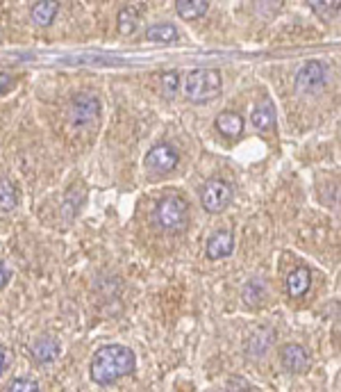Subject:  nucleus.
I'll list each match as a JSON object with an SVG mask.
<instances>
[{
    "instance_id": "nucleus-1",
    "label": "nucleus",
    "mask_w": 341,
    "mask_h": 392,
    "mask_svg": "<svg viewBox=\"0 0 341 392\" xmlns=\"http://www.w3.org/2000/svg\"><path fill=\"white\" fill-rule=\"evenodd\" d=\"M137 367V356L130 347L123 344H105L91 361V378L98 386H110L119 378L132 374Z\"/></svg>"
},
{
    "instance_id": "nucleus-2",
    "label": "nucleus",
    "mask_w": 341,
    "mask_h": 392,
    "mask_svg": "<svg viewBox=\"0 0 341 392\" xmlns=\"http://www.w3.org/2000/svg\"><path fill=\"white\" fill-rule=\"evenodd\" d=\"M184 96L192 103H209L223 91V76L216 68H194L187 73L184 83Z\"/></svg>"
},
{
    "instance_id": "nucleus-3",
    "label": "nucleus",
    "mask_w": 341,
    "mask_h": 392,
    "mask_svg": "<svg viewBox=\"0 0 341 392\" xmlns=\"http://www.w3.org/2000/svg\"><path fill=\"white\" fill-rule=\"evenodd\" d=\"M157 222L169 233H182L189 224V205L182 196H167L157 205Z\"/></svg>"
},
{
    "instance_id": "nucleus-4",
    "label": "nucleus",
    "mask_w": 341,
    "mask_h": 392,
    "mask_svg": "<svg viewBox=\"0 0 341 392\" xmlns=\"http://www.w3.org/2000/svg\"><path fill=\"white\" fill-rule=\"evenodd\" d=\"M201 203H203V207L207 212L219 215L232 203V187L228 185L226 180L211 178V180L205 182L203 190H201Z\"/></svg>"
},
{
    "instance_id": "nucleus-5",
    "label": "nucleus",
    "mask_w": 341,
    "mask_h": 392,
    "mask_svg": "<svg viewBox=\"0 0 341 392\" xmlns=\"http://www.w3.org/2000/svg\"><path fill=\"white\" fill-rule=\"evenodd\" d=\"M330 76V66L325 62H308L300 66V71L296 73V89L300 94H314L319 91Z\"/></svg>"
},
{
    "instance_id": "nucleus-6",
    "label": "nucleus",
    "mask_w": 341,
    "mask_h": 392,
    "mask_svg": "<svg viewBox=\"0 0 341 392\" xmlns=\"http://www.w3.org/2000/svg\"><path fill=\"white\" fill-rule=\"evenodd\" d=\"M98 114H100V100L93 94H78L70 100L68 119L73 125H78V128L93 123L98 119Z\"/></svg>"
},
{
    "instance_id": "nucleus-7",
    "label": "nucleus",
    "mask_w": 341,
    "mask_h": 392,
    "mask_svg": "<svg viewBox=\"0 0 341 392\" xmlns=\"http://www.w3.org/2000/svg\"><path fill=\"white\" fill-rule=\"evenodd\" d=\"M178 163H180V153L175 151L173 146L157 144L148 151L144 165H146V169L150 171V174H169V171H173L175 167H178Z\"/></svg>"
},
{
    "instance_id": "nucleus-8",
    "label": "nucleus",
    "mask_w": 341,
    "mask_h": 392,
    "mask_svg": "<svg viewBox=\"0 0 341 392\" xmlns=\"http://www.w3.org/2000/svg\"><path fill=\"white\" fill-rule=\"evenodd\" d=\"M282 367L291 374H303L310 370V354L300 344H285L280 351Z\"/></svg>"
},
{
    "instance_id": "nucleus-9",
    "label": "nucleus",
    "mask_w": 341,
    "mask_h": 392,
    "mask_svg": "<svg viewBox=\"0 0 341 392\" xmlns=\"http://www.w3.org/2000/svg\"><path fill=\"white\" fill-rule=\"evenodd\" d=\"M232 251H234L232 230H216V233L207 239L205 253H207L209 260H223V258L232 256Z\"/></svg>"
},
{
    "instance_id": "nucleus-10",
    "label": "nucleus",
    "mask_w": 341,
    "mask_h": 392,
    "mask_svg": "<svg viewBox=\"0 0 341 392\" xmlns=\"http://www.w3.org/2000/svg\"><path fill=\"white\" fill-rule=\"evenodd\" d=\"M60 351H62V344L53 336H41L30 344V356L34 359V363H39V365L53 363L57 356H60Z\"/></svg>"
},
{
    "instance_id": "nucleus-11",
    "label": "nucleus",
    "mask_w": 341,
    "mask_h": 392,
    "mask_svg": "<svg viewBox=\"0 0 341 392\" xmlns=\"http://www.w3.org/2000/svg\"><path fill=\"white\" fill-rule=\"evenodd\" d=\"M312 287V274L308 267H296L287 279V292L291 299H300L310 292Z\"/></svg>"
},
{
    "instance_id": "nucleus-12",
    "label": "nucleus",
    "mask_w": 341,
    "mask_h": 392,
    "mask_svg": "<svg viewBox=\"0 0 341 392\" xmlns=\"http://www.w3.org/2000/svg\"><path fill=\"white\" fill-rule=\"evenodd\" d=\"M216 130L223 135V137H230V140H234V137H239L243 133V117L237 112H221L216 117Z\"/></svg>"
},
{
    "instance_id": "nucleus-13",
    "label": "nucleus",
    "mask_w": 341,
    "mask_h": 392,
    "mask_svg": "<svg viewBox=\"0 0 341 392\" xmlns=\"http://www.w3.org/2000/svg\"><path fill=\"white\" fill-rule=\"evenodd\" d=\"M57 9H60V3H53V0L34 3L32 5V21L37 23L39 28H48L57 16Z\"/></svg>"
},
{
    "instance_id": "nucleus-14",
    "label": "nucleus",
    "mask_w": 341,
    "mask_h": 392,
    "mask_svg": "<svg viewBox=\"0 0 341 392\" xmlns=\"http://www.w3.org/2000/svg\"><path fill=\"white\" fill-rule=\"evenodd\" d=\"M253 125L257 130H271L276 125V108L271 100H262L253 112Z\"/></svg>"
},
{
    "instance_id": "nucleus-15",
    "label": "nucleus",
    "mask_w": 341,
    "mask_h": 392,
    "mask_svg": "<svg viewBox=\"0 0 341 392\" xmlns=\"http://www.w3.org/2000/svg\"><path fill=\"white\" fill-rule=\"evenodd\" d=\"M175 9H178L180 19L194 21V19H201L207 14L209 3H205V0H178V3H175Z\"/></svg>"
},
{
    "instance_id": "nucleus-16",
    "label": "nucleus",
    "mask_w": 341,
    "mask_h": 392,
    "mask_svg": "<svg viewBox=\"0 0 341 392\" xmlns=\"http://www.w3.org/2000/svg\"><path fill=\"white\" fill-rule=\"evenodd\" d=\"M146 37L157 43H173L178 41V28L171 26V23H157V26H150L146 30Z\"/></svg>"
},
{
    "instance_id": "nucleus-17",
    "label": "nucleus",
    "mask_w": 341,
    "mask_h": 392,
    "mask_svg": "<svg viewBox=\"0 0 341 392\" xmlns=\"http://www.w3.org/2000/svg\"><path fill=\"white\" fill-rule=\"evenodd\" d=\"M116 26H119L121 34H132L139 28V14L135 7H123L116 16Z\"/></svg>"
},
{
    "instance_id": "nucleus-18",
    "label": "nucleus",
    "mask_w": 341,
    "mask_h": 392,
    "mask_svg": "<svg viewBox=\"0 0 341 392\" xmlns=\"http://www.w3.org/2000/svg\"><path fill=\"white\" fill-rule=\"evenodd\" d=\"M243 301L248 304V306H257V304H262V299L266 296V287H264V283L262 281H257V279H253V281H248L243 285Z\"/></svg>"
},
{
    "instance_id": "nucleus-19",
    "label": "nucleus",
    "mask_w": 341,
    "mask_h": 392,
    "mask_svg": "<svg viewBox=\"0 0 341 392\" xmlns=\"http://www.w3.org/2000/svg\"><path fill=\"white\" fill-rule=\"evenodd\" d=\"M16 203H19V199H16V190H14V185H11L9 180L0 178V212L14 210Z\"/></svg>"
},
{
    "instance_id": "nucleus-20",
    "label": "nucleus",
    "mask_w": 341,
    "mask_h": 392,
    "mask_svg": "<svg viewBox=\"0 0 341 392\" xmlns=\"http://www.w3.org/2000/svg\"><path fill=\"white\" fill-rule=\"evenodd\" d=\"M175 89H178V73L175 71H169V73H162V91L164 96H173Z\"/></svg>"
},
{
    "instance_id": "nucleus-21",
    "label": "nucleus",
    "mask_w": 341,
    "mask_h": 392,
    "mask_svg": "<svg viewBox=\"0 0 341 392\" xmlns=\"http://www.w3.org/2000/svg\"><path fill=\"white\" fill-rule=\"evenodd\" d=\"M7 392H39V386L30 381V378H14V381L9 383Z\"/></svg>"
},
{
    "instance_id": "nucleus-22",
    "label": "nucleus",
    "mask_w": 341,
    "mask_h": 392,
    "mask_svg": "<svg viewBox=\"0 0 341 392\" xmlns=\"http://www.w3.org/2000/svg\"><path fill=\"white\" fill-rule=\"evenodd\" d=\"M9 361H11V351L5 347V344H0V376H3V372L7 370Z\"/></svg>"
},
{
    "instance_id": "nucleus-23",
    "label": "nucleus",
    "mask_w": 341,
    "mask_h": 392,
    "mask_svg": "<svg viewBox=\"0 0 341 392\" xmlns=\"http://www.w3.org/2000/svg\"><path fill=\"white\" fill-rule=\"evenodd\" d=\"M9 276H11V272H9V267L5 262H0V290L7 285V281H9Z\"/></svg>"
},
{
    "instance_id": "nucleus-24",
    "label": "nucleus",
    "mask_w": 341,
    "mask_h": 392,
    "mask_svg": "<svg viewBox=\"0 0 341 392\" xmlns=\"http://www.w3.org/2000/svg\"><path fill=\"white\" fill-rule=\"evenodd\" d=\"M9 89H11V78L7 73H0V96L7 94Z\"/></svg>"
}]
</instances>
